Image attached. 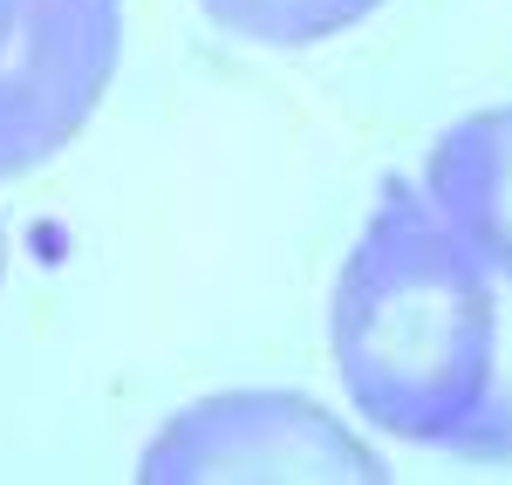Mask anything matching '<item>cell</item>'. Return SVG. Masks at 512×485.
I'll list each match as a JSON object with an SVG mask.
<instances>
[{
    "instance_id": "cell-1",
    "label": "cell",
    "mask_w": 512,
    "mask_h": 485,
    "mask_svg": "<svg viewBox=\"0 0 512 485\" xmlns=\"http://www.w3.org/2000/svg\"><path fill=\"white\" fill-rule=\"evenodd\" d=\"M328 356L349 410L403 445L465 451L499 410V281L403 171L335 267Z\"/></svg>"
},
{
    "instance_id": "cell-2",
    "label": "cell",
    "mask_w": 512,
    "mask_h": 485,
    "mask_svg": "<svg viewBox=\"0 0 512 485\" xmlns=\"http://www.w3.org/2000/svg\"><path fill=\"white\" fill-rule=\"evenodd\" d=\"M137 485H390L383 451L308 390H212L137 451Z\"/></svg>"
},
{
    "instance_id": "cell-3",
    "label": "cell",
    "mask_w": 512,
    "mask_h": 485,
    "mask_svg": "<svg viewBox=\"0 0 512 485\" xmlns=\"http://www.w3.org/2000/svg\"><path fill=\"white\" fill-rule=\"evenodd\" d=\"M123 69V0H14L0 21V185L55 164Z\"/></svg>"
},
{
    "instance_id": "cell-4",
    "label": "cell",
    "mask_w": 512,
    "mask_h": 485,
    "mask_svg": "<svg viewBox=\"0 0 512 485\" xmlns=\"http://www.w3.org/2000/svg\"><path fill=\"white\" fill-rule=\"evenodd\" d=\"M417 185L478 267L492 281H512V103H485L444 123Z\"/></svg>"
},
{
    "instance_id": "cell-5",
    "label": "cell",
    "mask_w": 512,
    "mask_h": 485,
    "mask_svg": "<svg viewBox=\"0 0 512 485\" xmlns=\"http://www.w3.org/2000/svg\"><path fill=\"white\" fill-rule=\"evenodd\" d=\"M198 14L246 48H287L294 55V48L342 41L369 14H383V0H198Z\"/></svg>"
},
{
    "instance_id": "cell-6",
    "label": "cell",
    "mask_w": 512,
    "mask_h": 485,
    "mask_svg": "<svg viewBox=\"0 0 512 485\" xmlns=\"http://www.w3.org/2000/svg\"><path fill=\"white\" fill-rule=\"evenodd\" d=\"M0 281H7V219H0Z\"/></svg>"
},
{
    "instance_id": "cell-7",
    "label": "cell",
    "mask_w": 512,
    "mask_h": 485,
    "mask_svg": "<svg viewBox=\"0 0 512 485\" xmlns=\"http://www.w3.org/2000/svg\"><path fill=\"white\" fill-rule=\"evenodd\" d=\"M7 7H14V0H0V21H7Z\"/></svg>"
}]
</instances>
